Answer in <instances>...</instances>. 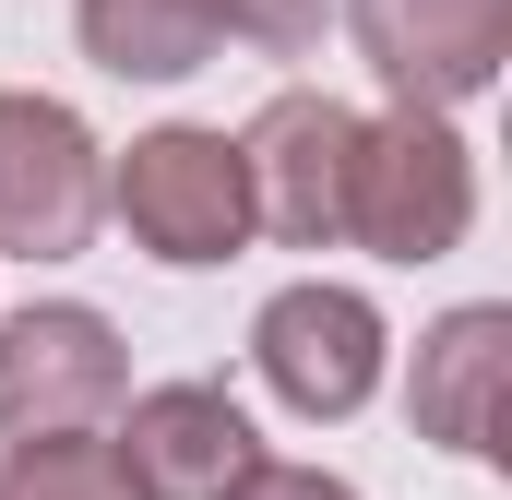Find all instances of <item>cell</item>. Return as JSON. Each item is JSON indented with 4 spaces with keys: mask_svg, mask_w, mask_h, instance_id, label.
Instances as JSON below:
<instances>
[{
    "mask_svg": "<svg viewBox=\"0 0 512 500\" xmlns=\"http://www.w3.org/2000/svg\"><path fill=\"white\" fill-rule=\"evenodd\" d=\"M108 453H120L131 500H239L274 465L262 429H251V405L227 381H155V393H131Z\"/></svg>",
    "mask_w": 512,
    "mask_h": 500,
    "instance_id": "cell-9",
    "label": "cell"
},
{
    "mask_svg": "<svg viewBox=\"0 0 512 500\" xmlns=\"http://www.w3.org/2000/svg\"><path fill=\"white\" fill-rule=\"evenodd\" d=\"M108 203H120V227L167 274H203V262H239L251 250V179H239V143L203 120H167L143 131L120 167H108Z\"/></svg>",
    "mask_w": 512,
    "mask_h": 500,
    "instance_id": "cell-2",
    "label": "cell"
},
{
    "mask_svg": "<svg viewBox=\"0 0 512 500\" xmlns=\"http://www.w3.org/2000/svg\"><path fill=\"white\" fill-rule=\"evenodd\" d=\"M239 500H358V489H346V477H322V465H262Z\"/></svg>",
    "mask_w": 512,
    "mask_h": 500,
    "instance_id": "cell-12",
    "label": "cell"
},
{
    "mask_svg": "<svg viewBox=\"0 0 512 500\" xmlns=\"http://www.w3.org/2000/svg\"><path fill=\"white\" fill-rule=\"evenodd\" d=\"M358 108L286 84L251 131H239V179H251V227H274L286 250H346V179H358Z\"/></svg>",
    "mask_w": 512,
    "mask_h": 500,
    "instance_id": "cell-6",
    "label": "cell"
},
{
    "mask_svg": "<svg viewBox=\"0 0 512 500\" xmlns=\"http://www.w3.org/2000/svg\"><path fill=\"white\" fill-rule=\"evenodd\" d=\"M0 500H131L108 441H12L0 453Z\"/></svg>",
    "mask_w": 512,
    "mask_h": 500,
    "instance_id": "cell-11",
    "label": "cell"
},
{
    "mask_svg": "<svg viewBox=\"0 0 512 500\" xmlns=\"http://www.w3.org/2000/svg\"><path fill=\"white\" fill-rule=\"evenodd\" d=\"M108 215V143L36 84H0V262H72Z\"/></svg>",
    "mask_w": 512,
    "mask_h": 500,
    "instance_id": "cell-5",
    "label": "cell"
},
{
    "mask_svg": "<svg viewBox=\"0 0 512 500\" xmlns=\"http://www.w3.org/2000/svg\"><path fill=\"white\" fill-rule=\"evenodd\" d=\"M477 227V155L453 120H393L358 131V179H346V239L382 250V262H453Z\"/></svg>",
    "mask_w": 512,
    "mask_h": 500,
    "instance_id": "cell-1",
    "label": "cell"
},
{
    "mask_svg": "<svg viewBox=\"0 0 512 500\" xmlns=\"http://www.w3.org/2000/svg\"><path fill=\"white\" fill-rule=\"evenodd\" d=\"M346 36H358V60L382 72L393 108L453 120V108H477V96L501 84L512 0H346Z\"/></svg>",
    "mask_w": 512,
    "mask_h": 500,
    "instance_id": "cell-7",
    "label": "cell"
},
{
    "mask_svg": "<svg viewBox=\"0 0 512 500\" xmlns=\"http://www.w3.org/2000/svg\"><path fill=\"white\" fill-rule=\"evenodd\" d=\"M382 310L358 298V286H334V274H310V286H274L251 322V370L262 393L286 405V417H358L370 393H382Z\"/></svg>",
    "mask_w": 512,
    "mask_h": 500,
    "instance_id": "cell-8",
    "label": "cell"
},
{
    "mask_svg": "<svg viewBox=\"0 0 512 500\" xmlns=\"http://www.w3.org/2000/svg\"><path fill=\"white\" fill-rule=\"evenodd\" d=\"M72 36H84V60L108 84H191L215 48L310 60L322 0H72Z\"/></svg>",
    "mask_w": 512,
    "mask_h": 500,
    "instance_id": "cell-3",
    "label": "cell"
},
{
    "mask_svg": "<svg viewBox=\"0 0 512 500\" xmlns=\"http://www.w3.org/2000/svg\"><path fill=\"white\" fill-rule=\"evenodd\" d=\"M501 381H512V310L501 298H465L417 334V370H405V417L417 441L465 453V465H501Z\"/></svg>",
    "mask_w": 512,
    "mask_h": 500,
    "instance_id": "cell-10",
    "label": "cell"
},
{
    "mask_svg": "<svg viewBox=\"0 0 512 500\" xmlns=\"http://www.w3.org/2000/svg\"><path fill=\"white\" fill-rule=\"evenodd\" d=\"M131 405L120 322L84 298H36L0 322V441H96Z\"/></svg>",
    "mask_w": 512,
    "mask_h": 500,
    "instance_id": "cell-4",
    "label": "cell"
}]
</instances>
